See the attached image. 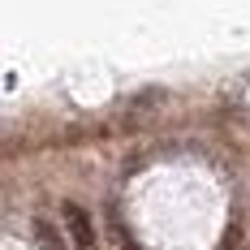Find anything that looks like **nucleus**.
Masks as SVG:
<instances>
[{
	"label": "nucleus",
	"mask_w": 250,
	"mask_h": 250,
	"mask_svg": "<svg viewBox=\"0 0 250 250\" xmlns=\"http://www.w3.org/2000/svg\"><path fill=\"white\" fill-rule=\"evenodd\" d=\"M61 216H65V229L74 237V250H95V225H91V211L82 203H65Z\"/></svg>",
	"instance_id": "f257e3e1"
},
{
	"label": "nucleus",
	"mask_w": 250,
	"mask_h": 250,
	"mask_svg": "<svg viewBox=\"0 0 250 250\" xmlns=\"http://www.w3.org/2000/svg\"><path fill=\"white\" fill-rule=\"evenodd\" d=\"M30 233H35V246H39V250H65L61 229L52 225V220H43V216H35V220H30Z\"/></svg>",
	"instance_id": "f03ea898"
}]
</instances>
